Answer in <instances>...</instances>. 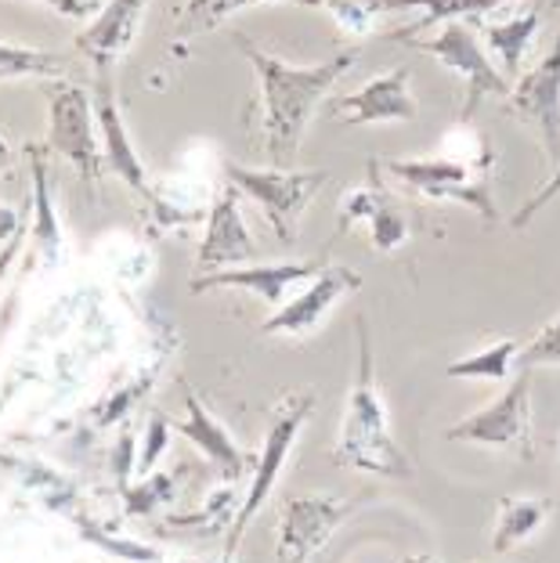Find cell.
I'll return each mask as SVG.
<instances>
[{
	"label": "cell",
	"mask_w": 560,
	"mask_h": 563,
	"mask_svg": "<svg viewBox=\"0 0 560 563\" xmlns=\"http://www.w3.org/2000/svg\"><path fill=\"white\" fill-rule=\"evenodd\" d=\"M239 51L257 73L261 109H264V152L272 166H289L300 148V137L308 131L315 106L337 87L340 76H348L359 62V51H337L333 58L315 66H289V62L253 47L246 36H235Z\"/></svg>",
	"instance_id": "obj_1"
},
{
	"label": "cell",
	"mask_w": 560,
	"mask_h": 563,
	"mask_svg": "<svg viewBox=\"0 0 560 563\" xmlns=\"http://www.w3.org/2000/svg\"><path fill=\"white\" fill-rule=\"evenodd\" d=\"M333 459L354 470L380 473V477H413L409 459L391 441L384 401H380L373 383V347H369L365 318H359V379H354V390L348 398V416L340 422Z\"/></svg>",
	"instance_id": "obj_2"
},
{
	"label": "cell",
	"mask_w": 560,
	"mask_h": 563,
	"mask_svg": "<svg viewBox=\"0 0 560 563\" xmlns=\"http://www.w3.org/2000/svg\"><path fill=\"white\" fill-rule=\"evenodd\" d=\"M224 177L228 185H235L250 199H257V207L275 228L278 242H286V246L297 242L304 210H308V202L329 181L326 170H289V166L257 170V166H243V163H224Z\"/></svg>",
	"instance_id": "obj_3"
},
{
	"label": "cell",
	"mask_w": 560,
	"mask_h": 563,
	"mask_svg": "<svg viewBox=\"0 0 560 563\" xmlns=\"http://www.w3.org/2000/svg\"><path fill=\"white\" fill-rule=\"evenodd\" d=\"M44 145L55 152V156L69 159L76 170H80L87 188H91V196H98L106 156H101L95 101L84 87L55 84L47 91V141Z\"/></svg>",
	"instance_id": "obj_4"
},
{
	"label": "cell",
	"mask_w": 560,
	"mask_h": 563,
	"mask_svg": "<svg viewBox=\"0 0 560 563\" xmlns=\"http://www.w3.org/2000/svg\"><path fill=\"white\" fill-rule=\"evenodd\" d=\"M409 47L424 51L435 62H441L449 73H460L466 80V101H463V112L460 120H470V112L477 109V101L485 95L495 98H506L510 95V80L499 73V66L488 58V51L481 47V36H477V25L474 19H455V22H444L441 33L435 36H416L409 41Z\"/></svg>",
	"instance_id": "obj_5"
},
{
	"label": "cell",
	"mask_w": 560,
	"mask_h": 563,
	"mask_svg": "<svg viewBox=\"0 0 560 563\" xmlns=\"http://www.w3.org/2000/svg\"><path fill=\"white\" fill-rule=\"evenodd\" d=\"M387 174L398 185L435 202H463L474 210L485 224L499 221V207H495L492 185L485 170H470L460 159H391Z\"/></svg>",
	"instance_id": "obj_6"
},
{
	"label": "cell",
	"mask_w": 560,
	"mask_h": 563,
	"mask_svg": "<svg viewBox=\"0 0 560 563\" xmlns=\"http://www.w3.org/2000/svg\"><path fill=\"white\" fill-rule=\"evenodd\" d=\"M315 408V398L311 394H289V398L278 405V412L268 427V438H264V448H261V459H257V473H253V484H250V495L243 498V509L235 514L232 520V531H228V542H224V560L221 563H232L239 542H243V534L250 528L253 514L264 506V498L272 495L278 473H283L286 459H289V448L297 441L300 427L308 422Z\"/></svg>",
	"instance_id": "obj_7"
},
{
	"label": "cell",
	"mask_w": 560,
	"mask_h": 563,
	"mask_svg": "<svg viewBox=\"0 0 560 563\" xmlns=\"http://www.w3.org/2000/svg\"><path fill=\"white\" fill-rule=\"evenodd\" d=\"M444 438L463 441V444L510 448V452H517L520 459H531V379H528V368L510 383V390H506L499 401H492L470 419L455 422Z\"/></svg>",
	"instance_id": "obj_8"
},
{
	"label": "cell",
	"mask_w": 560,
	"mask_h": 563,
	"mask_svg": "<svg viewBox=\"0 0 560 563\" xmlns=\"http://www.w3.org/2000/svg\"><path fill=\"white\" fill-rule=\"evenodd\" d=\"M506 109L539 134L546 156L557 166L560 163V33L536 66L517 76V84L506 95Z\"/></svg>",
	"instance_id": "obj_9"
},
{
	"label": "cell",
	"mask_w": 560,
	"mask_h": 563,
	"mask_svg": "<svg viewBox=\"0 0 560 563\" xmlns=\"http://www.w3.org/2000/svg\"><path fill=\"white\" fill-rule=\"evenodd\" d=\"M362 498H337V495H293L283 498V528H278L275 560L278 563H308L315 549H322L351 509Z\"/></svg>",
	"instance_id": "obj_10"
},
{
	"label": "cell",
	"mask_w": 560,
	"mask_h": 563,
	"mask_svg": "<svg viewBox=\"0 0 560 563\" xmlns=\"http://www.w3.org/2000/svg\"><path fill=\"white\" fill-rule=\"evenodd\" d=\"M326 257L318 261H275V264H246V267H224V272H210V275H193L188 289L196 292H210V289H246L253 297L268 300L275 307L286 303L289 286H300V282H311L326 272Z\"/></svg>",
	"instance_id": "obj_11"
},
{
	"label": "cell",
	"mask_w": 560,
	"mask_h": 563,
	"mask_svg": "<svg viewBox=\"0 0 560 563\" xmlns=\"http://www.w3.org/2000/svg\"><path fill=\"white\" fill-rule=\"evenodd\" d=\"M95 117H98V134H101V156H106L112 177H120L134 196H142L156 207V191H152L145 163L138 159L134 141L123 126L120 101H117V91H112L109 73H95Z\"/></svg>",
	"instance_id": "obj_12"
},
{
	"label": "cell",
	"mask_w": 560,
	"mask_h": 563,
	"mask_svg": "<svg viewBox=\"0 0 560 563\" xmlns=\"http://www.w3.org/2000/svg\"><path fill=\"white\" fill-rule=\"evenodd\" d=\"M359 286H362L359 272H351V267H343V264H329L322 275L304 286V292H297V297L278 307L268 322L261 325V332L264 336H304V332H311L322 322L329 307Z\"/></svg>",
	"instance_id": "obj_13"
},
{
	"label": "cell",
	"mask_w": 560,
	"mask_h": 563,
	"mask_svg": "<svg viewBox=\"0 0 560 563\" xmlns=\"http://www.w3.org/2000/svg\"><path fill=\"white\" fill-rule=\"evenodd\" d=\"M257 257V242L250 239V228L239 210V188L228 185L213 199L210 217H207V235L196 253V275L224 272V267L246 264Z\"/></svg>",
	"instance_id": "obj_14"
},
{
	"label": "cell",
	"mask_w": 560,
	"mask_h": 563,
	"mask_svg": "<svg viewBox=\"0 0 560 563\" xmlns=\"http://www.w3.org/2000/svg\"><path fill=\"white\" fill-rule=\"evenodd\" d=\"M333 117L348 126L359 123H409L416 120V98L409 91V69H394L362 84L354 95L333 98Z\"/></svg>",
	"instance_id": "obj_15"
},
{
	"label": "cell",
	"mask_w": 560,
	"mask_h": 563,
	"mask_svg": "<svg viewBox=\"0 0 560 563\" xmlns=\"http://www.w3.org/2000/svg\"><path fill=\"white\" fill-rule=\"evenodd\" d=\"M149 0H109L84 33H76V51L91 62L95 73H109L127 47L134 44L138 25L145 22Z\"/></svg>",
	"instance_id": "obj_16"
},
{
	"label": "cell",
	"mask_w": 560,
	"mask_h": 563,
	"mask_svg": "<svg viewBox=\"0 0 560 563\" xmlns=\"http://www.w3.org/2000/svg\"><path fill=\"white\" fill-rule=\"evenodd\" d=\"M185 408H188V419L171 422V427L182 430L185 438L193 441L199 452L224 473V481H239V477H243V473L250 470V459L239 452V444L228 438V430L207 412V405H202L193 390H185Z\"/></svg>",
	"instance_id": "obj_17"
},
{
	"label": "cell",
	"mask_w": 560,
	"mask_h": 563,
	"mask_svg": "<svg viewBox=\"0 0 560 563\" xmlns=\"http://www.w3.org/2000/svg\"><path fill=\"white\" fill-rule=\"evenodd\" d=\"M47 145H30V177H33V257H41L47 264H58L62 257V224L51 202V185H47Z\"/></svg>",
	"instance_id": "obj_18"
},
{
	"label": "cell",
	"mask_w": 560,
	"mask_h": 563,
	"mask_svg": "<svg viewBox=\"0 0 560 563\" xmlns=\"http://www.w3.org/2000/svg\"><path fill=\"white\" fill-rule=\"evenodd\" d=\"M481 41H485L495 58H499V73L506 76V80H514L520 62H525L531 41H536L539 25H542V8L539 4H528L520 15H514L510 22H481L474 19Z\"/></svg>",
	"instance_id": "obj_19"
},
{
	"label": "cell",
	"mask_w": 560,
	"mask_h": 563,
	"mask_svg": "<svg viewBox=\"0 0 560 563\" xmlns=\"http://www.w3.org/2000/svg\"><path fill=\"white\" fill-rule=\"evenodd\" d=\"M253 4H300V8H322L318 0H185L182 8H174L171 15V33L174 41H188V36L210 33L218 25L235 15V11L253 8Z\"/></svg>",
	"instance_id": "obj_20"
},
{
	"label": "cell",
	"mask_w": 560,
	"mask_h": 563,
	"mask_svg": "<svg viewBox=\"0 0 560 563\" xmlns=\"http://www.w3.org/2000/svg\"><path fill=\"white\" fill-rule=\"evenodd\" d=\"M553 514L550 498H510L506 495L499 503V520H495L492 534V553H510L517 542H525L528 534L539 531V523Z\"/></svg>",
	"instance_id": "obj_21"
},
{
	"label": "cell",
	"mask_w": 560,
	"mask_h": 563,
	"mask_svg": "<svg viewBox=\"0 0 560 563\" xmlns=\"http://www.w3.org/2000/svg\"><path fill=\"white\" fill-rule=\"evenodd\" d=\"M66 58L51 51L19 47L0 41V80H19V76H41V80H62L66 76Z\"/></svg>",
	"instance_id": "obj_22"
},
{
	"label": "cell",
	"mask_w": 560,
	"mask_h": 563,
	"mask_svg": "<svg viewBox=\"0 0 560 563\" xmlns=\"http://www.w3.org/2000/svg\"><path fill=\"white\" fill-rule=\"evenodd\" d=\"M517 343L514 340H499L492 343L485 351H474L470 357H460V362H452L444 373L452 379H485V383H499L510 376V368L517 362Z\"/></svg>",
	"instance_id": "obj_23"
},
{
	"label": "cell",
	"mask_w": 560,
	"mask_h": 563,
	"mask_svg": "<svg viewBox=\"0 0 560 563\" xmlns=\"http://www.w3.org/2000/svg\"><path fill=\"white\" fill-rule=\"evenodd\" d=\"M405 239H409V224H405V217L384 199L376 207V213L369 217V246L380 253H394L398 246H405Z\"/></svg>",
	"instance_id": "obj_24"
},
{
	"label": "cell",
	"mask_w": 560,
	"mask_h": 563,
	"mask_svg": "<svg viewBox=\"0 0 560 563\" xmlns=\"http://www.w3.org/2000/svg\"><path fill=\"white\" fill-rule=\"evenodd\" d=\"M171 492H174V477H167V473H156V477H149L142 488H127L123 492V509L131 517H145L160 503H167Z\"/></svg>",
	"instance_id": "obj_25"
},
{
	"label": "cell",
	"mask_w": 560,
	"mask_h": 563,
	"mask_svg": "<svg viewBox=\"0 0 560 563\" xmlns=\"http://www.w3.org/2000/svg\"><path fill=\"white\" fill-rule=\"evenodd\" d=\"M520 368H536V365H560V318H553L528 347L517 351Z\"/></svg>",
	"instance_id": "obj_26"
},
{
	"label": "cell",
	"mask_w": 560,
	"mask_h": 563,
	"mask_svg": "<svg viewBox=\"0 0 560 563\" xmlns=\"http://www.w3.org/2000/svg\"><path fill=\"white\" fill-rule=\"evenodd\" d=\"M560 196V163L553 166V174H550V181H546L539 191H536V196H531L528 202H525V207H520L517 213H514V228H517V232H520V228H528L531 221H536V217L546 210V207H550V202Z\"/></svg>",
	"instance_id": "obj_27"
},
{
	"label": "cell",
	"mask_w": 560,
	"mask_h": 563,
	"mask_svg": "<svg viewBox=\"0 0 560 563\" xmlns=\"http://www.w3.org/2000/svg\"><path fill=\"white\" fill-rule=\"evenodd\" d=\"M76 523H80V534H87V539H91V542L106 545V549H112V553H120V556H127V560H134V563H156V560H160L156 549H149V545H134V542L106 539V534H98V531H95L91 523H87L84 517H76Z\"/></svg>",
	"instance_id": "obj_28"
},
{
	"label": "cell",
	"mask_w": 560,
	"mask_h": 563,
	"mask_svg": "<svg viewBox=\"0 0 560 563\" xmlns=\"http://www.w3.org/2000/svg\"><path fill=\"white\" fill-rule=\"evenodd\" d=\"M171 422L163 419V416H152L149 419V430H145V452H142V477H149L152 473V466H156V459L163 455V448H167V441H171Z\"/></svg>",
	"instance_id": "obj_29"
},
{
	"label": "cell",
	"mask_w": 560,
	"mask_h": 563,
	"mask_svg": "<svg viewBox=\"0 0 560 563\" xmlns=\"http://www.w3.org/2000/svg\"><path fill=\"white\" fill-rule=\"evenodd\" d=\"M131 470H134V433L123 430L117 448H112V477H117L120 495L131 488Z\"/></svg>",
	"instance_id": "obj_30"
},
{
	"label": "cell",
	"mask_w": 560,
	"mask_h": 563,
	"mask_svg": "<svg viewBox=\"0 0 560 563\" xmlns=\"http://www.w3.org/2000/svg\"><path fill=\"white\" fill-rule=\"evenodd\" d=\"M33 4H44L51 11H58V15L66 19H91L98 15V0H33Z\"/></svg>",
	"instance_id": "obj_31"
},
{
	"label": "cell",
	"mask_w": 560,
	"mask_h": 563,
	"mask_svg": "<svg viewBox=\"0 0 560 563\" xmlns=\"http://www.w3.org/2000/svg\"><path fill=\"white\" fill-rule=\"evenodd\" d=\"M22 239H25V224H22L19 232H15V235H11V239L4 242V250H0V282H4V275L11 272V264H15L19 250H22Z\"/></svg>",
	"instance_id": "obj_32"
},
{
	"label": "cell",
	"mask_w": 560,
	"mask_h": 563,
	"mask_svg": "<svg viewBox=\"0 0 560 563\" xmlns=\"http://www.w3.org/2000/svg\"><path fill=\"white\" fill-rule=\"evenodd\" d=\"M22 228V217H19V210H11V207H4L0 202V242H8L11 235H15Z\"/></svg>",
	"instance_id": "obj_33"
},
{
	"label": "cell",
	"mask_w": 560,
	"mask_h": 563,
	"mask_svg": "<svg viewBox=\"0 0 560 563\" xmlns=\"http://www.w3.org/2000/svg\"><path fill=\"white\" fill-rule=\"evenodd\" d=\"M402 563H430V560L427 556H405Z\"/></svg>",
	"instance_id": "obj_34"
}]
</instances>
